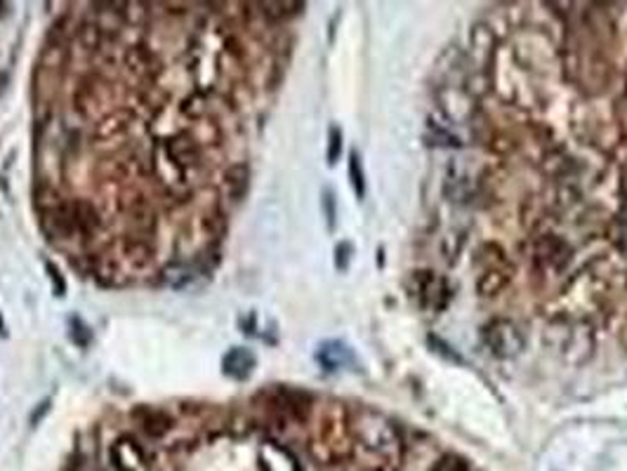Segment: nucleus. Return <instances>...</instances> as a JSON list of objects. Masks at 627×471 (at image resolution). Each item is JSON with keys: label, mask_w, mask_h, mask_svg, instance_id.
<instances>
[{"label": "nucleus", "mask_w": 627, "mask_h": 471, "mask_svg": "<svg viewBox=\"0 0 627 471\" xmlns=\"http://www.w3.org/2000/svg\"><path fill=\"white\" fill-rule=\"evenodd\" d=\"M255 363H258V358H255V354H252L250 349L233 347L229 349L225 354V358H222V373H225L226 377H232V380H248L252 374V370H255Z\"/></svg>", "instance_id": "1"}, {"label": "nucleus", "mask_w": 627, "mask_h": 471, "mask_svg": "<svg viewBox=\"0 0 627 471\" xmlns=\"http://www.w3.org/2000/svg\"><path fill=\"white\" fill-rule=\"evenodd\" d=\"M317 361L326 373H335V370H343L344 366H352V363H354V354H352V349L344 342H340V340H328V342H324L318 347Z\"/></svg>", "instance_id": "2"}, {"label": "nucleus", "mask_w": 627, "mask_h": 471, "mask_svg": "<svg viewBox=\"0 0 627 471\" xmlns=\"http://www.w3.org/2000/svg\"><path fill=\"white\" fill-rule=\"evenodd\" d=\"M248 184V170L246 168H232L229 174H226V187H229V194H232L233 200H239L246 191Z\"/></svg>", "instance_id": "3"}, {"label": "nucleus", "mask_w": 627, "mask_h": 471, "mask_svg": "<svg viewBox=\"0 0 627 471\" xmlns=\"http://www.w3.org/2000/svg\"><path fill=\"white\" fill-rule=\"evenodd\" d=\"M350 177L356 198H363V196H366V180H363L361 161H359V154H356V151L350 154Z\"/></svg>", "instance_id": "4"}, {"label": "nucleus", "mask_w": 627, "mask_h": 471, "mask_svg": "<svg viewBox=\"0 0 627 471\" xmlns=\"http://www.w3.org/2000/svg\"><path fill=\"white\" fill-rule=\"evenodd\" d=\"M194 278V273H191V269H189L187 265H170L168 269H165V281H168L173 288H182L184 283H189Z\"/></svg>", "instance_id": "5"}, {"label": "nucleus", "mask_w": 627, "mask_h": 471, "mask_svg": "<svg viewBox=\"0 0 627 471\" xmlns=\"http://www.w3.org/2000/svg\"><path fill=\"white\" fill-rule=\"evenodd\" d=\"M432 471H470V467H467L465 459H460L458 455H446L441 462L434 465Z\"/></svg>", "instance_id": "6"}, {"label": "nucleus", "mask_w": 627, "mask_h": 471, "mask_svg": "<svg viewBox=\"0 0 627 471\" xmlns=\"http://www.w3.org/2000/svg\"><path fill=\"white\" fill-rule=\"evenodd\" d=\"M340 151H343V132L337 128H330V147H328V163L335 165L337 158H340Z\"/></svg>", "instance_id": "7"}]
</instances>
